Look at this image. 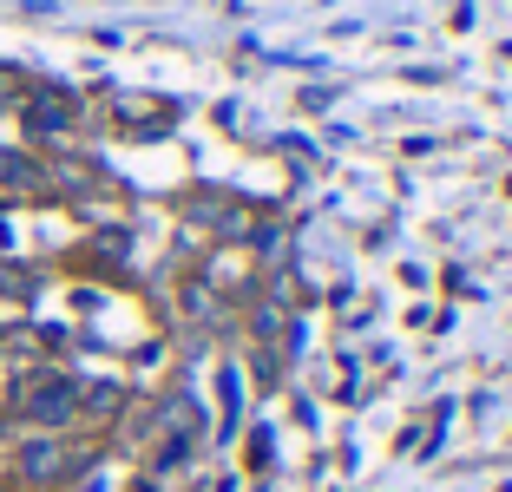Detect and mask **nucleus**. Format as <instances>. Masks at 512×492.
Returning <instances> with one entry per match:
<instances>
[{
	"label": "nucleus",
	"mask_w": 512,
	"mask_h": 492,
	"mask_svg": "<svg viewBox=\"0 0 512 492\" xmlns=\"http://www.w3.org/2000/svg\"><path fill=\"white\" fill-rule=\"evenodd\" d=\"M27 479H46V473H60V447H27Z\"/></svg>",
	"instance_id": "f03ea898"
},
{
	"label": "nucleus",
	"mask_w": 512,
	"mask_h": 492,
	"mask_svg": "<svg viewBox=\"0 0 512 492\" xmlns=\"http://www.w3.org/2000/svg\"><path fill=\"white\" fill-rule=\"evenodd\" d=\"M20 407H27L33 420H66V414H73V381H60V374H40Z\"/></svg>",
	"instance_id": "f257e3e1"
},
{
	"label": "nucleus",
	"mask_w": 512,
	"mask_h": 492,
	"mask_svg": "<svg viewBox=\"0 0 512 492\" xmlns=\"http://www.w3.org/2000/svg\"><path fill=\"white\" fill-rule=\"evenodd\" d=\"M66 112H73L66 99H40V105H33V125H40V132H46V125H66Z\"/></svg>",
	"instance_id": "7ed1b4c3"
}]
</instances>
